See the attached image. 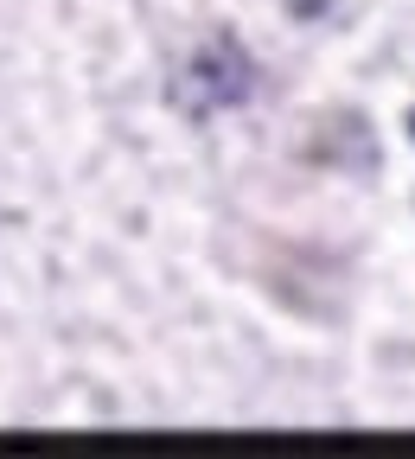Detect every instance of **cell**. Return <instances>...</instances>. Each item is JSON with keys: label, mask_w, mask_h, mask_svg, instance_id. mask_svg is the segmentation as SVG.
<instances>
[{"label": "cell", "mask_w": 415, "mask_h": 459, "mask_svg": "<svg viewBox=\"0 0 415 459\" xmlns=\"http://www.w3.org/2000/svg\"><path fill=\"white\" fill-rule=\"evenodd\" d=\"M256 96V57L236 45V32H211L172 77V102L186 115H224Z\"/></svg>", "instance_id": "1"}]
</instances>
